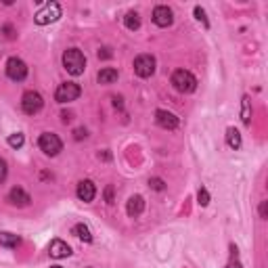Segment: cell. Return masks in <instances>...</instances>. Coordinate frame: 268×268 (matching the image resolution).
<instances>
[{"label": "cell", "instance_id": "6da1fadb", "mask_svg": "<svg viewBox=\"0 0 268 268\" xmlns=\"http://www.w3.org/2000/svg\"><path fill=\"white\" fill-rule=\"evenodd\" d=\"M63 67L67 69V74L72 76H82L86 69V57L80 48H67L63 53Z\"/></svg>", "mask_w": 268, "mask_h": 268}, {"label": "cell", "instance_id": "7a4b0ae2", "mask_svg": "<svg viewBox=\"0 0 268 268\" xmlns=\"http://www.w3.org/2000/svg\"><path fill=\"white\" fill-rule=\"evenodd\" d=\"M172 86L178 92L188 94L197 88V78L191 72H186V69H176V72L172 74Z\"/></svg>", "mask_w": 268, "mask_h": 268}, {"label": "cell", "instance_id": "3957f363", "mask_svg": "<svg viewBox=\"0 0 268 268\" xmlns=\"http://www.w3.org/2000/svg\"><path fill=\"white\" fill-rule=\"evenodd\" d=\"M59 17H61V6H59L57 2H46L40 11L34 15V21L38 25H48V23L57 21Z\"/></svg>", "mask_w": 268, "mask_h": 268}, {"label": "cell", "instance_id": "277c9868", "mask_svg": "<svg viewBox=\"0 0 268 268\" xmlns=\"http://www.w3.org/2000/svg\"><path fill=\"white\" fill-rule=\"evenodd\" d=\"M82 94V88L78 86V84H74V82H65V84H61L57 88V92H55V101L57 103H72V101H76L78 96Z\"/></svg>", "mask_w": 268, "mask_h": 268}, {"label": "cell", "instance_id": "5b68a950", "mask_svg": "<svg viewBox=\"0 0 268 268\" xmlns=\"http://www.w3.org/2000/svg\"><path fill=\"white\" fill-rule=\"evenodd\" d=\"M38 145H40V149L46 153V155H59V151L63 149V143H61V138H59L57 134L53 132H44L40 134V138H38Z\"/></svg>", "mask_w": 268, "mask_h": 268}, {"label": "cell", "instance_id": "8992f818", "mask_svg": "<svg viewBox=\"0 0 268 268\" xmlns=\"http://www.w3.org/2000/svg\"><path fill=\"white\" fill-rule=\"evenodd\" d=\"M42 105H44V98L40 96V92H36V90H27L23 94V98H21V109L27 115H36L42 109Z\"/></svg>", "mask_w": 268, "mask_h": 268}, {"label": "cell", "instance_id": "52a82bcc", "mask_svg": "<svg viewBox=\"0 0 268 268\" xmlns=\"http://www.w3.org/2000/svg\"><path fill=\"white\" fill-rule=\"evenodd\" d=\"M155 72V57L153 55H138L134 59V74L138 78H149Z\"/></svg>", "mask_w": 268, "mask_h": 268}, {"label": "cell", "instance_id": "ba28073f", "mask_svg": "<svg viewBox=\"0 0 268 268\" xmlns=\"http://www.w3.org/2000/svg\"><path fill=\"white\" fill-rule=\"evenodd\" d=\"M6 76L11 78V80H15V82H23L27 78V65L21 61V59L11 57L6 61Z\"/></svg>", "mask_w": 268, "mask_h": 268}, {"label": "cell", "instance_id": "9c48e42d", "mask_svg": "<svg viewBox=\"0 0 268 268\" xmlns=\"http://www.w3.org/2000/svg\"><path fill=\"white\" fill-rule=\"evenodd\" d=\"M174 21V13H172V8L170 6H155L153 8V23L155 25H160V27H168V25H172Z\"/></svg>", "mask_w": 268, "mask_h": 268}, {"label": "cell", "instance_id": "30bf717a", "mask_svg": "<svg viewBox=\"0 0 268 268\" xmlns=\"http://www.w3.org/2000/svg\"><path fill=\"white\" fill-rule=\"evenodd\" d=\"M155 122L160 124L164 130H176L178 128V117L172 111H166V109H157L155 111Z\"/></svg>", "mask_w": 268, "mask_h": 268}, {"label": "cell", "instance_id": "8fae6325", "mask_svg": "<svg viewBox=\"0 0 268 268\" xmlns=\"http://www.w3.org/2000/svg\"><path fill=\"white\" fill-rule=\"evenodd\" d=\"M78 199L84 201V203H90L94 199V195H96V186L92 180H82L80 184H78Z\"/></svg>", "mask_w": 268, "mask_h": 268}, {"label": "cell", "instance_id": "7c38bea8", "mask_svg": "<svg viewBox=\"0 0 268 268\" xmlns=\"http://www.w3.org/2000/svg\"><path fill=\"white\" fill-rule=\"evenodd\" d=\"M8 201L17 207H25V205H29V201H32V197H29L21 186H13L11 191H8Z\"/></svg>", "mask_w": 268, "mask_h": 268}, {"label": "cell", "instance_id": "4fadbf2b", "mask_svg": "<svg viewBox=\"0 0 268 268\" xmlns=\"http://www.w3.org/2000/svg\"><path fill=\"white\" fill-rule=\"evenodd\" d=\"M48 254H51V258H55V260H61V258L72 256V247L61 239H55L51 243V247H48Z\"/></svg>", "mask_w": 268, "mask_h": 268}, {"label": "cell", "instance_id": "5bb4252c", "mask_svg": "<svg viewBox=\"0 0 268 268\" xmlns=\"http://www.w3.org/2000/svg\"><path fill=\"white\" fill-rule=\"evenodd\" d=\"M126 212H128L130 218H138L145 212V199L141 195H132L130 199H128V203H126Z\"/></svg>", "mask_w": 268, "mask_h": 268}, {"label": "cell", "instance_id": "9a60e30c", "mask_svg": "<svg viewBox=\"0 0 268 268\" xmlns=\"http://www.w3.org/2000/svg\"><path fill=\"white\" fill-rule=\"evenodd\" d=\"M117 69H113V67H103L101 72L96 74V80H98V84H113L115 80H117Z\"/></svg>", "mask_w": 268, "mask_h": 268}, {"label": "cell", "instance_id": "2e32d148", "mask_svg": "<svg viewBox=\"0 0 268 268\" xmlns=\"http://www.w3.org/2000/svg\"><path fill=\"white\" fill-rule=\"evenodd\" d=\"M19 243H21V239H19L17 235L6 233V231H0V245H2V247H17Z\"/></svg>", "mask_w": 268, "mask_h": 268}, {"label": "cell", "instance_id": "e0dca14e", "mask_svg": "<svg viewBox=\"0 0 268 268\" xmlns=\"http://www.w3.org/2000/svg\"><path fill=\"white\" fill-rule=\"evenodd\" d=\"M124 25L130 29V32H136V29L141 27V17H138V13H136V11L126 13V17H124Z\"/></svg>", "mask_w": 268, "mask_h": 268}, {"label": "cell", "instance_id": "ac0fdd59", "mask_svg": "<svg viewBox=\"0 0 268 268\" xmlns=\"http://www.w3.org/2000/svg\"><path fill=\"white\" fill-rule=\"evenodd\" d=\"M78 239H82L84 243H90L92 241V235H90V228H88L86 224H76L74 226V231H72Z\"/></svg>", "mask_w": 268, "mask_h": 268}, {"label": "cell", "instance_id": "d6986e66", "mask_svg": "<svg viewBox=\"0 0 268 268\" xmlns=\"http://www.w3.org/2000/svg\"><path fill=\"white\" fill-rule=\"evenodd\" d=\"M226 143L231 149H239L241 147V134L239 130H235V128H228L226 130Z\"/></svg>", "mask_w": 268, "mask_h": 268}, {"label": "cell", "instance_id": "ffe728a7", "mask_svg": "<svg viewBox=\"0 0 268 268\" xmlns=\"http://www.w3.org/2000/svg\"><path fill=\"white\" fill-rule=\"evenodd\" d=\"M241 105H243L241 120H243V124H250V122H252V105H250V96H243V98H241Z\"/></svg>", "mask_w": 268, "mask_h": 268}, {"label": "cell", "instance_id": "44dd1931", "mask_svg": "<svg viewBox=\"0 0 268 268\" xmlns=\"http://www.w3.org/2000/svg\"><path fill=\"white\" fill-rule=\"evenodd\" d=\"M23 141H25V138H23V134H21V132H17V134H11V136H8V145H11L13 149L23 147Z\"/></svg>", "mask_w": 268, "mask_h": 268}, {"label": "cell", "instance_id": "7402d4cb", "mask_svg": "<svg viewBox=\"0 0 268 268\" xmlns=\"http://www.w3.org/2000/svg\"><path fill=\"white\" fill-rule=\"evenodd\" d=\"M197 201H199V205L201 207H205L207 203H210V193H207V188H199V191H197Z\"/></svg>", "mask_w": 268, "mask_h": 268}, {"label": "cell", "instance_id": "603a6c76", "mask_svg": "<svg viewBox=\"0 0 268 268\" xmlns=\"http://www.w3.org/2000/svg\"><path fill=\"white\" fill-rule=\"evenodd\" d=\"M149 186H151L153 191H164V188H166V182L162 180V178H149Z\"/></svg>", "mask_w": 268, "mask_h": 268}, {"label": "cell", "instance_id": "cb8c5ba5", "mask_svg": "<svg viewBox=\"0 0 268 268\" xmlns=\"http://www.w3.org/2000/svg\"><path fill=\"white\" fill-rule=\"evenodd\" d=\"M195 17H197V21H201L205 27H210V21H207V17H205V11L201 6H195Z\"/></svg>", "mask_w": 268, "mask_h": 268}, {"label": "cell", "instance_id": "d4e9b609", "mask_svg": "<svg viewBox=\"0 0 268 268\" xmlns=\"http://www.w3.org/2000/svg\"><path fill=\"white\" fill-rule=\"evenodd\" d=\"M2 34H4V38H6V40H13V38H15V27H13L11 23L2 25Z\"/></svg>", "mask_w": 268, "mask_h": 268}, {"label": "cell", "instance_id": "484cf974", "mask_svg": "<svg viewBox=\"0 0 268 268\" xmlns=\"http://www.w3.org/2000/svg\"><path fill=\"white\" fill-rule=\"evenodd\" d=\"M6 176H8V168H6V162L4 160H0V184H2L6 180Z\"/></svg>", "mask_w": 268, "mask_h": 268}, {"label": "cell", "instance_id": "4316f807", "mask_svg": "<svg viewBox=\"0 0 268 268\" xmlns=\"http://www.w3.org/2000/svg\"><path fill=\"white\" fill-rule=\"evenodd\" d=\"M105 201H107V203H113V186H111V184L105 188Z\"/></svg>", "mask_w": 268, "mask_h": 268}, {"label": "cell", "instance_id": "83f0119b", "mask_svg": "<svg viewBox=\"0 0 268 268\" xmlns=\"http://www.w3.org/2000/svg\"><path fill=\"white\" fill-rule=\"evenodd\" d=\"M111 57H113L111 48H101V51H98V59H111Z\"/></svg>", "mask_w": 268, "mask_h": 268}, {"label": "cell", "instance_id": "f1b7e54d", "mask_svg": "<svg viewBox=\"0 0 268 268\" xmlns=\"http://www.w3.org/2000/svg\"><path fill=\"white\" fill-rule=\"evenodd\" d=\"M74 138H76V141H82V138H86V130H84V128H78V130L74 132Z\"/></svg>", "mask_w": 268, "mask_h": 268}, {"label": "cell", "instance_id": "f546056e", "mask_svg": "<svg viewBox=\"0 0 268 268\" xmlns=\"http://www.w3.org/2000/svg\"><path fill=\"white\" fill-rule=\"evenodd\" d=\"M226 268H241V264H239V262H237V260H231V262H228V264H226Z\"/></svg>", "mask_w": 268, "mask_h": 268}, {"label": "cell", "instance_id": "4dcf8cb0", "mask_svg": "<svg viewBox=\"0 0 268 268\" xmlns=\"http://www.w3.org/2000/svg\"><path fill=\"white\" fill-rule=\"evenodd\" d=\"M260 216L266 218V201H262V205H260Z\"/></svg>", "mask_w": 268, "mask_h": 268}, {"label": "cell", "instance_id": "1f68e13d", "mask_svg": "<svg viewBox=\"0 0 268 268\" xmlns=\"http://www.w3.org/2000/svg\"><path fill=\"white\" fill-rule=\"evenodd\" d=\"M113 103H115V107H122V96H115Z\"/></svg>", "mask_w": 268, "mask_h": 268}, {"label": "cell", "instance_id": "d6a6232c", "mask_svg": "<svg viewBox=\"0 0 268 268\" xmlns=\"http://www.w3.org/2000/svg\"><path fill=\"white\" fill-rule=\"evenodd\" d=\"M61 117H63V122H65V124H67V122H69V120H72V115H69V113H63V115H61Z\"/></svg>", "mask_w": 268, "mask_h": 268}, {"label": "cell", "instance_id": "836d02e7", "mask_svg": "<svg viewBox=\"0 0 268 268\" xmlns=\"http://www.w3.org/2000/svg\"><path fill=\"white\" fill-rule=\"evenodd\" d=\"M51 268H63V266H51Z\"/></svg>", "mask_w": 268, "mask_h": 268}, {"label": "cell", "instance_id": "e575fe53", "mask_svg": "<svg viewBox=\"0 0 268 268\" xmlns=\"http://www.w3.org/2000/svg\"><path fill=\"white\" fill-rule=\"evenodd\" d=\"M88 268H92V266H88Z\"/></svg>", "mask_w": 268, "mask_h": 268}]
</instances>
